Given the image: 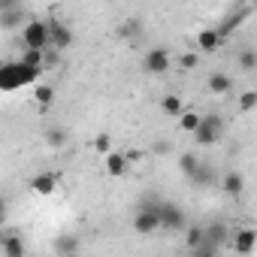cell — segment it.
<instances>
[{
	"instance_id": "cell-24",
	"label": "cell",
	"mask_w": 257,
	"mask_h": 257,
	"mask_svg": "<svg viewBox=\"0 0 257 257\" xmlns=\"http://www.w3.org/2000/svg\"><path fill=\"white\" fill-rule=\"evenodd\" d=\"M25 22V10H10V13H0V28H16Z\"/></svg>"
},
{
	"instance_id": "cell-28",
	"label": "cell",
	"mask_w": 257,
	"mask_h": 257,
	"mask_svg": "<svg viewBox=\"0 0 257 257\" xmlns=\"http://www.w3.org/2000/svg\"><path fill=\"white\" fill-rule=\"evenodd\" d=\"M239 109L242 112H254L257 109V91H242L239 94Z\"/></svg>"
},
{
	"instance_id": "cell-26",
	"label": "cell",
	"mask_w": 257,
	"mask_h": 257,
	"mask_svg": "<svg viewBox=\"0 0 257 257\" xmlns=\"http://www.w3.org/2000/svg\"><path fill=\"white\" fill-rule=\"evenodd\" d=\"M239 67H242L245 73L257 70V52H254V49H242V52H239Z\"/></svg>"
},
{
	"instance_id": "cell-25",
	"label": "cell",
	"mask_w": 257,
	"mask_h": 257,
	"mask_svg": "<svg viewBox=\"0 0 257 257\" xmlns=\"http://www.w3.org/2000/svg\"><path fill=\"white\" fill-rule=\"evenodd\" d=\"M46 143L52 149H61L67 143V131H64V127H49V131H46Z\"/></svg>"
},
{
	"instance_id": "cell-36",
	"label": "cell",
	"mask_w": 257,
	"mask_h": 257,
	"mask_svg": "<svg viewBox=\"0 0 257 257\" xmlns=\"http://www.w3.org/2000/svg\"><path fill=\"white\" fill-rule=\"evenodd\" d=\"M67 257H79V254H67Z\"/></svg>"
},
{
	"instance_id": "cell-18",
	"label": "cell",
	"mask_w": 257,
	"mask_h": 257,
	"mask_svg": "<svg viewBox=\"0 0 257 257\" xmlns=\"http://www.w3.org/2000/svg\"><path fill=\"white\" fill-rule=\"evenodd\" d=\"M161 109H164L170 118H179V115L185 112V103H182V97H176V94H167V97H161Z\"/></svg>"
},
{
	"instance_id": "cell-5",
	"label": "cell",
	"mask_w": 257,
	"mask_h": 257,
	"mask_svg": "<svg viewBox=\"0 0 257 257\" xmlns=\"http://www.w3.org/2000/svg\"><path fill=\"white\" fill-rule=\"evenodd\" d=\"M158 224H161V230H185V224H188V218H185V212H182V206H176V203H170V200H161V206H158Z\"/></svg>"
},
{
	"instance_id": "cell-35",
	"label": "cell",
	"mask_w": 257,
	"mask_h": 257,
	"mask_svg": "<svg viewBox=\"0 0 257 257\" xmlns=\"http://www.w3.org/2000/svg\"><path fill=\"white\" fill-rule=\"evenodd\" d=\"M4 239H7V230H4V227H0V245H4Z\"/></svg>"
},
{
	"instance_id": "cell-21",
	"label": "cell",
	"mask_w": 257,
	"mask_h": 257,
	"mask_svg": "<svg viewBox=\"0 0 257 257\" xmlns=\"http://www.w3.org/2000/svg\"><path fill=\"white\" fill-rule=\"evenodd\" d=\"M185 245H188V248H194V251L203 245V227H200V224L185 227Z\"/></svg>"
},
{
	"instance_id": "cell-32",
	"label": "cell",
	"mask_w": 257,
	"mask_h": 257,
	"mask_svg": "<svg viewBox=\"0 0 257 257\" xmlns=\"http://www.w3.org/2000/svg\"><path fill=\"white\" fill-rule=\"evenodd\" d=\"M22 4L19 0H0V13H10V10H19Z\"/></svg>"
},
{
	"instance_id": "cell-22",
	"label": "cell",
	"mask_w": 257,
	"mask_h": 257,
	"mask_svg": "<svg viewBox=\"0 0 257 257\" xmlns=\"http://www.w3.org/2000/svg\"><path fill=\"white\" fill-rule=\"evenodd\" d=\"M34 97H37V103H40V106H49V103L55 100V88H52V85H46V82H37Z\"/></svg>"
},
{
	"instance_id": "cell-15",
	"label": "cell",
	"mask_w": 257,
	"mask_h": 257,
	"mask_svg": "<svg viewBox=\"0 0 257 257\" xmlns=\"http://www.w3.org/2000/svg\"><path fill=\"white\" fill-rule=\"evenodd\" d=\"M218 46H221V40H218L215 28H206V31L197 34V49H200V52H215Z\"/></svg>"
},
{
	"instance_id": "cell-29",
	"label": "cell",
	"mask_w": 257,
	"mask_h": 257,
	"mask_svg": "<svg viewBox=\"0 0 257 257\" xmlns=\"http://www.w3.org/2000/svg\"><path fill=\"white\" fill-rule=\"evenodd\" d=\"M94 149H97L100 155H109V152H112V137H109V134H97Z\"/></svg>"
},
{
	"instance_id": "cell-17",
	"label": "cell",
	"mask_w": 257,
	"mask_h": 257,
	"mask_svg": "<svg viewBox=\"0 0 257 257\" xmlns=\"http://www.w3.org/2000/svg\"><path fill=\"white\" fill-rule=\"evenodd\" d=\"M212 182H215V170H212L209 164H200L197 173L191 176V185H194V188H209Z\"/></svg>"
},
{
	"instance_id": "cell-23",
	"label": "cell",
	"mask_w": 257,
	"mask_h": 257,
	"mask_svg": "<svg viewBox=\"0 0 257 257\" xmlns=\"http://www.w3.org/2000/svg\"><path fill=\"white\" fill-rule=\"evenodd\" d=\"M200 164H203V161H200L197 155H191V152H185V155L179 158V167H182V173H185L188 179H191V176L197 173V167H200Z\"/></svg>"
},
{
	"instance_id": "cell-19",
	"label": "cell",
	"mask_w": 257,
	"mask_h": 257,
	"mask_svg": "<svg viewBox=\"0 0 257 257\" xmlns=\"http://www.w3.org/2000/svg\"><path fill=\"white\" fill-rule=\"evenodd\" d=\"M200 118H203V115H197L194 109H185V112L179 115V127H182L185 134H194L197 127H200Z\"/></svg>"
},
{
	"instance_id": "cell-13",
	"label": "cell",
	"mask_w": 257,
	"mask_h": 257,
	"mask_svg": "<svg viewBox=\"0 0 257 257\" xmlns=\"http://www.w3.org/2000/svg\"><path fill=\"white\" fill-rule=\"evenodd\" d=\"M221 188H224V194H230V197H239V194L245 191V179H242L236 170H230V173L221 179Z\"/></svg>"
},
{
	"instance_id": "cell-2",
	"label": "cell",
	"mask_w": 257,
	"mask_h": 257,
	"mask_svg": "<svg viewBox=\"0 0 257 257\" xmlns=\"http://www.w3.org/2000/svg\"><path fill=\"white\" fill-rule=\"evenodd\" d=\"M22 43H25V49H31V52H46V49H49V25H46V19H31V22H25V28H22Z\"/></svg>"
},
{
	"instance_id": "cell-6",
	"label": "cell",
	"mask_w": 257,
	"mask_h": 257,
	"mask_svg": "<svg viewBox=\"0 0 257 257\" xmlns=\"http://www.w3.org/2000/svg\"><path fill=\"white\" fill-rule=\"evenodd\" d=\"M46 25H49V49L64 52V49L73 46V31H70V25H64L61 19H46Z\"/></svg>"
},
{
	"instance_id": "cell-3",
	"label": "cell",
	"mask_w": 257,
	"mask_h": 257,
	"mask_svg": "<svg viewBox=\"0 0 257 257\" xmlns=\"http://www.w3.org/2000/svg\"><path fill=\"white\" fill-rule=\"evenodd\" d=\"M158 206H161V200H158V197H146V200L140 203L137 218H134V230H137V233L149 236V233L161 230V224H158Z\"/></svg>"
},
{
	"instance_id": "cell-34",
	"label": "cell",
	"mask_w": 257,
	"mask_h": 257,
	"mask_svg": "<svg viewBox=\"0 0 257 257\" xmlns=\"http://www.w3.org/2000/svg\"><path fill=\"white\" fill-rule=\"evenodd\" d=\"M4 221H7V200L0 197V227H4Z\"/></svg>"
},
{
	"instance_id": "cell-8",
	"label": "cell",
	"mask_w": 257,
	"mask_h": 257,
	"mask_svg": "<svg viewBox=\"0 0 257 257\" xmlns=\"http://www.w3.org/2000/svg\"><path fill=\"white\" fill-rule=\"evenodd\" d=\"M230 242V230H227V224L224 221H212L209 227H203V245L206 248H221V245H227Z\"/></svg>"
},
{
	"instance_id": "cell-20",
	"label": "cell",
	"mask_w": 257,
	"mask_h": 257,
	"mask_svg": "<svg viewBox=\"0 0 257 257\" xmlns=\"http://www.w3.org/2000/svg\"><path fill=\"white\" fill-rule=\"evenodd\" d=\"M76 248H79V239L76 236H58V242H55V251L61 254V257H67V254H76Z\"/></svg>"
},
{
	"instance_id": "cell-4",
	"label": "cell",
	"mask_w": 257,
	"mask_h": 257,
	"mask_svg": "<svg viewBox=\"0 0 257 257\" xmlns=\"http://www.w3.org/2000/svg\"><path fill=\"white\" fill-rule=\"evenodd\" d=\"M221 134H224V118L212 112V115L200 118V127L194 131V140H197V146H215L221 140Z\"/></svg>"
},
{
	"instance_id": "cell-10",
	"label": "cell",
	"mask_w": 257,
	"mask_h": 257,
	"mask_svg": "<svg viewBox=\"0 0 257 257\" xmlns=\"http://www.w3.org/2000/svg\"><path fill=\"white\" fill-rule=\"evenodd\" d=\"M254 245H257V233L251 227H239L233 230V251L242 254V257H251L254 254Z\"/></svg>"
},
{
	"instance_id": "cell-31",
	"label": "cell",
	"mask_w": 257,
	"mask_h": 257,
	"mask_svg": "<svg viewBox=\"0 0 257 257\" xmlns=\"http://www.w3.org/2000/svg\"><path fill=\"white\" fill-rule=\"evenodd\" d=\"M197 67V55H182V70H194Z\"/></svg>"
},
{
	"instance_id": "cell-33",
	"label": "cell",
	"mask_w": 257,
	"mask_h": 257,
	"mask_svg": "<svg viewBox=\"0 0 257 257\" xmlns=\"http://www.w3.org/2000/svg\"><path fill=\"white\" fill-rule=\"evenodd\" d=\"M194 257H215V248H206V245H200V248L194 251Z\"/></svg>"
},
{
	"instance_id": "cell-1",
	"label": "cell",
	"mask_w": 257,
	"mask_h": 257,
	"mask_svg": "<svg viewBox=\"0 0 257 257\" xmlns=\"http://www.w3.org/2000/svg\"><path fill=\"white\" fill-rule=\"evenodd\" d=\"M40 73H43V70L25 67V64H19V61L0 64V91H19V88H25V85H34V82H40Z\"/></svg>"
},
{
	"instance_id": "cell-27",
	"label": "cell",
	"mask_w": 257,
	"mask_h": 257,
	"mask_svg": "<svg viewBox=\"0 0 257 257\" xmlns=\"http://www.w3.org/2000/svg\"><path fill=\"white\" fill-rule=\"evenodd\" d=\"M19 64L34 67V70H43V52H31V49H25V55L19 58Z\"/></svg>"
},
{
	"instance_id": "cell-14",
	"label": "cell",
	"mask_w": 257,
	"mask_h": 257,
	"mask_svg": "<svg viewBox=\"0 0 257 257\" xmlns=\"http://www.w3.org/2000/svg\"><path fill=\"white\" fill-rule=\"evenodd\" d=\"M0 248H4L7 257H25V239L19 233H7V239H4Z\"/></svg>"
},
{
	"instance_id": "cell-7",
	"label": "cell",
	"mask_w": 257,
	"mask_h": 257,
	"mask_svg": "<svg viewBox=\"0 0 257 257\" xmlns=\"http://www.w3.org/2000/svg\"><path fill=\"white\" fill-rule=\"evenodd\" d=\"M143 67H146V73H152V76L170 73V52H167V49H149L146 58H143Z\"/></svg>"
},
{
	"instance_id": "cell-11",
	"label": "cell",
	"mask_w": 257,
	"mask_h": 257,
	"mask_svg": "<svg viewBox=\"0 0 257 257\" xmlns=\"http://www.w3.org/2000/svg\"><path fill=\"white\" fill-rule=\"evenodd\" d=\"M127 167H131V158H127V155H121V152H109L106 155V173L112 179H121L127 173Z\"/></svg>"
},
{
	"instance_id": "cell-9",
	"label": "cell",
	"mask_w": 257,
	"mask_h": 257,
	"mask_svg": "<svg viewBox=\"0 0 257 257\" xmlns=\"http://www.w3.org/2000/svg\"><path fill=\"white\" fill-rule=\"evenodd\" d=\"M248 16H251V7H236V13H227V16H224V22L215 28L218 40H227V37H230V34H233L245 19H248Z\"/></svg>"
},
{
	"instance_id": "cell-30",
	"label": "cell",
	"mask_w": 257,
	"mask_h": 257,
	"mask_svg": "<svg viewBox=\"0 0 257 257\" xmlns=\"http://www.w3.org/2000/svg\"><path fill=\"white\" fill-rule=\"evenodd\" d=\"M121 34H124V37H137V40H140V34H143V25H140V22H127V25L121 28Z\"/></svg>"
},
{
	"instance_id": "cell-16",
	"label": "cell",
	"mask_w": 257,
	"mask_h": 257,
	"mask_svg": "<svg viewBox=\"0 0 257 257\" xmlns=\"http://www.w3.org/2000/svg\"><path fill=\"white\" fill-rule=\"evenodd\" d=\"M209 91L212 94H230L233 91V79L227 73H212L209 76Z\"/></svg>"
},
{
	"instance_id": "cell-12",
	"label": "cell",
	"mask_w": 257,
	"mask_h": 257,
	"mask_svg": "<svg viewBox=\"0 0 257 257\" xmlns=\"http://www.w3.org/2000/svg\"><path fill=\"white\" fill-rule=\"evenodd\" d=\"M31 188H34V194H40V197H52L55 188H58V176H55V173H40V176H34Z\"/></svg>"
}]
</instances>
